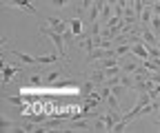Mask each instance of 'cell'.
Returning a JSON list of instances; mask_svg holds the SVG:
<instances>
[{"instance_id":"cell-12","label":"cell","mask_w":160,"mask_h":133,"mask_svg":"<svg viewBox=\"0 0 160 133\" xmlns=\"http://www.w3.org/2000/svg\"><path fill=\"white\" fill-rule=\"evenodd\" d=\"M0 129H2V131H16L18 122H11L9 118H2V120H0Z\"/></svg>"},{"instance_id":"cell-17","label":"cell","mask_w":160,"mask_h":133,"mask_svg":"<svg viewBox=\"0 0 160 133\" xmlns=\"http://www.w3.org/2000/svg\"><path fill=\"white\" fill-rule=\"evenodd\" d=\"M69 2H71V0H49V5L56 7V9H65Z\"/></svg>"},{"instance_id":"cell-18","label":"cell","mask_w":160,"mask_h":133,"mask_svg":"<svg viewBox=\"0 0 160 133\" xmlns=\"http://www.w3.org/2000/svg\"><path fill=\"white\" fill-rule=\"evenodd\" d=\"M107 2H109V5H118V0H107Z\"/></svg>"},{"instance_id":"cell-4","label":"cell","mask_w":160,"mask_h":133,"mask_svg":"<svg viewBox=\"0 0 160 133\" xmlns=\"http://www.w3.org/2000/svg\"><path fill=\"white\" fill-rule=\"evenodd\" d=\"M7 7H18V9H27L29 13L38 16V9L31 5V0H7Z\"/></svg>"},{"instance_id":"cell-5","label":"cell","mask_w":160,"mask_h":133,"mask_svg":"<svg viewBox=\"0 0 160 133\" xmlns=\"http://www.w3.org/2000/svg\"><path fill=\"white\" fill-rule=\"evenodd\" d=\"M98 91V87H96V82L89 78V75H87V78L82 80V84H80V96H82V98H87V96H93V93Z\"/></svg>"},{"instance_id":"cell-19","label":"cell","mask_w":160,"mask_h":133,"mask_svg":"<svg viewBox=\"0 0 160 133\" xmlns=\"http://www.w3.org/2000/svg\"><path fill=\"white\" fill-rule=\"evenodd\" d=\"M156 126H158V131H160V120H156Z\"/></svg>"},{"instance_id":"cell-1","label":"cell","mask_w":160,"mask_h":133,"mask_svg":"<svg viewBox=\"0 0 160 133\" xmlns=\"http://www.w3.org/2000/svg\"><path fill=\"white\" fill-rule=\"evenodd\" d=\"M40 33L42 36H47L49 40L53 42V47H56V51L62 55V60H67V53H69V49H67V42H65V36L60 33V31H56V29H51L49 25H42L40 27Z\"/></svg>"},{"instance_id":"cell-3","label":"cell","mask_w":160,"mask_h":133,"mask_svg":"<svg viewBox=\"0 0 160 133\" xmlns=\"http://www.w3.org/2000/svg\"><path fill=\"white\" fill-rule=\"evenodd\" d=\"M16 73H20V64H9V62H2V87H7L11 82V78Z\"/></svg>"},{"instance_id":"cell-9","label":"cell","mask_w":160,"mask_h":133,"mask_svg":"<svg viewBox=\"0 0 160 133\" xmlns=\"http://www.w3.org/2000/svg\"><path fill=\"white\" fill-rule=\"evenodd\" d=\"M69 27H71V31L80 38V36H82V20H80V16H76V18H71V20H69Z\"/></svg>"},{"instance_id":"cell-2","label":"cell","mask_w":160,"mask_h":133,"mask_svg":"<svg viewBox=\"0 0 160 133\" xmlns=\"http://www.w3.org/2000/svg\"><path fill=\"white\" fill-rule=\"evenodd\" d=\"M122 116L125 113H120V111H113V109H109L107 107V111L102 113V118H105V124H107V131H113V126L122 120Z\"/></svg>"},{"instance_id":"cell-10","label":"cell","mask_w":160,"mask_h":133,"mask_svg":"<svg viewBox=\"0 0 160 133\" xmlns=\"http://www.w3.org/2000/svg\"><path fill=\"white\" fill-rule=\"evenodd\" d=\"M105 107H109V109H113V111H120V102H118V96H116V93H109V96H107Z\"/></svg>"},{"instance_id":"cell-13","label":"cell","mask_w":160,"mask_h":133,"mask_svg":"<svg viewBox=\"0 0 160 133\" xmlns=\"http://www.w3.org/2000/svg\"><path fill=\"white\" fill-rule=\"evenodd\" d=\"M62 75H65L62 71H58V69H56V71L47 73V78H45V82H47V84H53V82H58L60 78H62Z\"/></svg>"},{"instance_id":"cell-16","label":"cell","mask_w":160,"mask_h":133,"mask_svg":"<svg viewBox=\"0 0 160 133\" xmlns=\"http://www.w3.org/2000/svg\"><path fill=\"white\" fill-rule=\"evenodd\" d=\"M93 2V0H78V5H76V9H78V16H82L87 9H89V5Z\"/></svg>"},{"instance_id":"cell-14","label":"cell","mask_w":160,"mask_h":133,"mask_svg":"<svg viewBox=\"0 0 160 133\" xmlns=\"http://www.w3.org/2000/svg\"><path fill=\"white\" fill-rule=\"evenodd\" d=\"M102 27H105V22H102V20H96V22H91V29H89V33L96 38V36H100V33H102Z\"/></svg>"},{"instance_id":"cell-6","label":"cell","mask_w":160,"mask_h":133,"mask_svg":"<svg viewBox=\"0 0 160 133\" xmlns=\"http://www.w3.org/2000/svg\"><path fill=\"white\" fill-rule=\"evenodd\" d=\"M131 53H133V55H138L140 60H147V58H149V47H147V42L142 40V42L131 45Z\"/></svg>"},{"instance_id":"cell-7","label":"cell","mask_w":160,"mask_h":133,"mask_svg":"<svg viewBox=\"0 0 160 133\" xmlns=\"http://www.w3.org/2000/svg\"><path fill=\"white\" fill-rule=\"evenodd\" d=\"M87 75L96 82V87L107 84V71H105V69H91V73H87Z\"/></svg>"},{"instance_id":"cell-15","label":"cell","mask_w":160,"mask_h":133,"mask_svg":"<svg viewBox=\"0 0 160 133\" xmlns=\"http://www.w3.org/2000/svg\"><path fill=\"white\" fill-rule=\"evenodd\" d=\"M113 49H116V55H118V58H120V55H129V53H131V45H116Z\"/></svg>"},{"instance_id":"cell-8","label":"cell","mask_w":160,"mask_h":133,"mask_svg":"<svg viewBox=\"0 0 160 133\" xmlns=\"http://www.w3.org/2000/svg\"><path fill=\"white\" fill-rule=\"evenodd\" d=\"M47 25L51 27V29H56V31H60V33H65L67 29H69V22H65L62 18H47Z\"/></svg>"},{"instance_id":"cell-11","label":"cell","mask_w":160,"mask_h":133,"mask_svg":"<svg viewBox=\"0 0 160 133\" xmlns=\"http://www.w3.org/2000/svg\"><path fill=\"white\" fill-rule=\"evenodd\" d=\"M111 16H113V5L105 2V7H102V11H100V18H98V20H102V22H107V20H109Z\"/></svg>"}]
</instances>
